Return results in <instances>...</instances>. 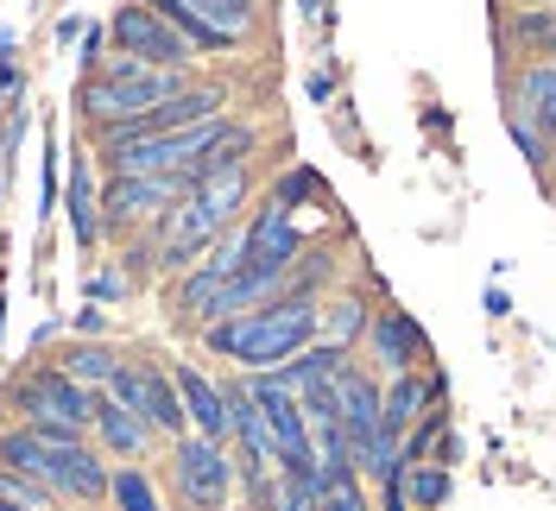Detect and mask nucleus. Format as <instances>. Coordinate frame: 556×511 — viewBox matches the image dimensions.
I'll use <instances>...</instances> for the list:
<instances>
[{
	"instance_id": "nucleus-13",
	"label": "nucleus",
	"mask_w": 556,
	"mask_h": 511,
	"mask_svg": "<svg viewBox=\"0 0 556 511\" xmlns=\"http://www.w3.org/2000/svg\"><path fill=\"white\" fill-rule=\"evenodd\" d=\"M177 398H184V417H190V436H208V443H228V398H222V379L203 373L197 360H172Z\"/></svg>"
},
{
	"instance_id": "nucleus-29",
	"label": "nucleus",
	"mask_w": 556,
	"mask_h": 511,
	"mask_svg": "<svg viewBox=\"0 0 556 511\" xmlns=\"http://www.w3.org/2000/svg\"><path fill=\"white\" fill-rule=\"evenodd\" d=\"M127 291H134V284H127V272H108V266L89 278V284H83V297H89V304H102V309H108V304H121Z\"/></svg>"
},
{
	"instance_id": "nucleus-9",
	"label": "nucleus",
	"mask_w": 556,
	"mask_h": 511,
	"mask_svg": "<svg viewBox=\"0 0 556 511\" xmlns=\"http://www.w3.org/2000/svg\"><path fill=\"white\" fill-rule=\"evenodd\" d=\"M241 234H247V266H273V272H291L304 259V246H311V234L298 228V215L266 203V196H260L253 215H241Z\"/></svg>"
},
{
	"instance_id": "nucleus-41",
	"label": "nucleus",
	"mask_w": 556,
	"mask_h": 511,
	"mask_svg": "<svg viewBox=\"0 0 556 511\" xmlns=\"http://www.w3.org/2000/svg\"><path fill=\"white\" fill-rule=\"evenodd\" d=\"M551 58H556V51H551Z\"/></svg>"
},
{
	"instance_id": "nucleus-17",
	"label": "nucleus",
	"mask_w": 556,
	"mask_h": 511,
	"mask_svg": "<svg viewBox=\"0 0 556 511\" xmlns=\"http://www.w3.org/2000/svg\"><path fill=\"white\" fill-rule=\"evenodd\" d=\"M253 152H260V127H241V120H228V133L208 145L197 165L184 170L190 177V190L197 183H215V177H235V170H253Z\"/></svg>"
},
{
	"instance_id": "nucleus-33",
	"label": "nucleus",
	"mask_w": 556,
	"mask_h": 511,
	"mask_svg": "<svg viewBox=\"0 0 556 511\" xmlns=\"http://www.w3.org/2000/svg\"><path fill=\"white\" fill-rule=\"evenodd\" d=\"M430 461H437V468H462V436H455V430H443V436H437V448H430Z\"/></svg>"
},
{
	"instance_id": "nucleus-27",
	"label": "nucleus",
	"mask_w": 556,
	"mask_h": 511,
	"mask_svg": "<svg viewBox=\"0 0 556 511\" xmlns=\"http://www.w3.org/2000/svg\"><path fill=\"white\" fill-rule=\"evenodd\" d=\"M506 139H513V145H519V158L531 170H538V177H551V165H556V145L544 133H538V127H525L519 114H506Z\"/></svg>"
},
{
	"instance_id": "nucleus-35",
	"label": "nucleus",
	"mask_w": 556,
	"mask_h": 511,
	"mask_svg": "<svg viewBox=\"0 0 556 511\" xmlns=\"http://www.w3.org/2000/svg\"><path fill=\"white\" fill-rule=\"evenodd\" d=\"M486 316H513V297H506V291H500V284H486Z\"/></svg>"
},
{
	"instance_id": "nucleus-26",
	"label": "nucleus",
	"mask_w": 556,
	"mask_h": 511,
	"mask_svg": "<svg viewBox=\"0 0 556 511\" xmlns=\"http://www.w3.org/2000/svg\"><path fill=\"white\" fill-rule=\"evenodd\" d=\"M278 493H273V511H323V468H304V474H285L278 468Z\"/></svg>"
},
{
	"instance_id": "nucleus-16",
	"label": "nucleus",
	"mask_w": 556,
	"mask_h": 511,
	"mask_svg": "<svg viewBox=\"0 0 556 511\" xmlns=\"http://www.w3.org/2000/svg\"><path fill=\"white\" fill-rule=\"evenodd\" d=\"M348 360H354V347H336V341H304L291 360H278V367H266V373H273V385H285V392H311V385L342 379Z\"/></svg>"
},
{
	"instance_id": "nucleus-32",
	"label": "nucleus",
	"mask_w": 556,
	"mask_h": 511,
	"mask_svg": "<svg viewBox=\"0 0 556 511\" xmlns=\"http://www.w3.org/2000/svg\"><path fill=\"white\" fill-rule=\"evenodd\" d=\"M108 329H114V322H108V309L83 297V309H76V335H83V341H102Z\"/></svg>"
},
{
	"instance_id": "nucleus-39",
	"label": "nucleus",
	"mask_w": 556,
	"mask_h": 511,
	"mask_svg": "<svg viewBox=\"0 0 556 511\" xmlns=\"http://www.w3.org/2000/svg\"><path fill=\"white\" fill-rule=\"evenodd\" d=\"M519 7H556V0H519Z\"/></svg>"
},
{
	"instance_id": "nucleus-21",
	"label": "nucleus",
	"mask_w": 556,
	"mask_h": 511,
	"mask_svg": "<svg viewBox=\"0 0 556 511\" xmlns=\"http://www.w3.org/2000/svg\"><path fill=\"white\" fill-rule=\"evenodd\" d=\"M58 367H64L76 385H89V392H108V379L121 367V347H108V341H64V354H58Z\"/></svg>"
},
{
	"instance_id": "nucleus-31",
	"label": "nucleus",
	"mask_w": 556,
	"mask_h": 511,
	"mask_svg": "<svg viewBox=\"0 0 556 511\" xmlns=\"http://www.w3.org/2000/svg\"><path fill=\"white\" fill-rule=\"evenodd\" d=\"M336 76H342V69H336V58H323V64L304 76V95H311V102H329V95H336Z\"/></svg>"
},
{
	"instance_id": "nucleus-36",
	"label": "nucleus",
	"mask_w": 556,
	"mask_h": 511,
	"mask_svg": "<svg viewBox=\"0 0 556 511\" xmlns=\"http://www.w3.org/2000/svg\"><path fill=\"white\" fill-rule=\"evenodd\" d=\"M89 33V26H83V20H76V13H70V20H58V44H76V38Z\"/></svg>"
},
{
	"instance_id": "nucleus-19",
	"label": "nucleus",
	"mask_w": 556,
	"mask_h": 511,
	"mask_svg": "<svg viewBox=\"0 0 556 511\" xmlns=\"http://www.w3.org/2000/svg\"><path fill=\"white\" fill-rule=\"evenodd\" d=\"M139 7H152L159 20H172L177 33L197 44V58H235V51H241V38L222 33V26H208V20L197 13V7H190V0H139Z\"/></svg>"
},
{
	"instance_id": "nucleus-28",
	"label": "nucleus",
	"mask_w": 556,
	"mask_h": 511,
	"mask_svg": "<svg viewBox=\"0 0 556 511\" xmlns=\"http://www.w3.org/2000/svg\"><path fill=\"white\" fill-rule=\"evenodd\" d=\"M323 511H374V486H367V480L329 486V493H323Z\"/></svg>"
},
{
	"instance_id": "nucleus-8",
	"label": "nucleus",
	"mask_w": 556,
	"mask_h": 511,
	"mask_svg": "<svg viewBox=\"0 0 556 511\" xmlns=\"http://www.w3.org/2000/svg\"><path fill=\"white\" fill-rule=\"evenodd\" d=\"M108 455L89 436L83 443H51V493H58V506H108Z\"/></svg>"
},
{
	"instance_id": "nucleus-15",
	"label": "nucleus",
	"mask_w": 556,
	"mask_h": 511,
	"mask_svg": "<svg viewBox=\"0 0 556 511\" xmlns=\"http://www.w3.org/2000/svg\"><path fill=\"white\" fill-rule=\"evenodd\" d=\"M374 291H354V284H336L323 304H316V341H336V347H361L367 322H374Z\"/></svg>"
},
{
	"instance_id": "nucleus-5",
	"label": "nucleus",
	"mask_w": 556,
	"mask_h": 511,
	"mask_svg": "<svg viewBox=\"0 0 556 511\" xmlns=\"http://www.w3.org/2000/svg\"><path fill=\"white\" fill-rule=\"evenodd\" d=\"M190 196L184 177H159V170H108L102 177V240H134L152 234L159 215Z\"/></svg>"
},
{
	"instance_id": "nucleus-37",
	"label": "nucleus",
	"mask_w": 556,
	"mask_h": 511,
	"mask_svg": "<svg viewBox=\"0 0 556 511\" xmlns=\"http://www.w3.org/2000/svg\"><path fill=\"white\" fill-rule=\"evenodd\" d=\"M0 511H33V506H20V499H7V493H0Z\"/></svg>"
},
{
	"instance_id": "nucleus-1",
	"label": "nucleus",
	"mask_w": 556,
	"mask_h": 511,
	"mask_svg": "<svg viewBox=\"0 0 556 511\" xmlns=\"http://www.w3.org/2000/svg\"><path fill=\"white\" fill-rule=\"evenodd\" d=\"M304 341H316V297H298V291H278L273 304L215 316L203 329L208 354H222V360L241 367V373H266L278 360H291Z\"/></svg>"
},
{
	"instance_id": "nucleus-40",
	"label": "nucleus",
	"mask_w": 556,
	"mask_h": 511,
	"mask_svg": "<svg viewBox=\"0 0 556 511\" xmlns=\"http://www.w3.org/2000/svg\"><path fill=\"white\" fill-rule=\"evenodd\" d=\"M0 196H7V177H0Z\"/></svg>"
},
{
	"instance_id": "nucleus-3",
	"label": "nucleus",
	"mask_w": 556,
	"mask_h": 511,
	"mask_svg": "<svg viewBox=\"0 0 556 511\" xmlns=\"http://www.w3.org/2000/svg\"><path fill=\"white\" fill-rule=\"evenodd\" d=\"M165 486H172V506L177 511H228L235 499V448L228 443H208V436H177L172 455H165Z\"/></svg>"
},
{
	"instance_id": "nucleus-12",
	"label": "nucleus",
	"mask_w": 556,
	"mask_h": 511,
	"mask_svg": "<svg viewBox=\"0 0 556 511\" xmlns=\"http://www.w3.org/2000/svg\"><path fill=\"white\" fill-rule=\"evenodd\" d=\"M506 114H519L556 145V58H519V69L506 76Z\"/></svg>"
},
{
	"instance_id": "nucleus-11",
	"label": "nucleus",
	"mask_w": 556,
	"mask_h": 511,
	"mask_svg": "<svg viewBox=\"0 0 556 511\" xmlns=\"http://www.w3.org/2000/svg\"><path fill=\"white\" fill-rule=\"evenodd\" d=\"M430 405H450V379L437 373V360L417 367V373H392L380 385V430L386 436H405Z\"/></svg>"
},
{
	"instance_id": "nucleus-34",
	"label": "nucleus",
	"mask_w": 556,
	"mask_h": 511,
	"mask_svg": "<svg viewBox=\"0 0 556 511\" xmlns=\"http://www.w3.org/2000/svg\"><path fill=\"white\" fill-rule=\"evenodd\" d=\"M374 511H417V506L399 493V480H386V486H374Z\"/></svg>"
},
{
	"instance_id": "nucleus-14",
	"label": "nucleus",
	"mask_w": 556,
	"mask_h": 511,
	"mask_svg": "<svg viewBox=\"0 0 556 511\" xmlns=\"http://www.w3.org/2000/svg\"><path fill=\"white\" fill-rule=\"evenodd\" d=\"M89 443L102 448V455H114V461H146V455L159 448V436H152L134 410L121 405V398L96 392V410H89Z\"/></svg>"
},
{
	"instance_id": "nucleus-18",
	"label": "nucleus",
	"mask_w": 556,
	"mask_h": 511,
	"mask_svg": "<svg viewBox=\"0 0 556 511\" xmlns=\"http://www.w3.org/2000/svg\"><path fill=\"white\" fill-rule=\"evenodd\" d=\"M0 474L51 486V443L38 436L33 423H7V430H0Z\"/></svg>"
},
{
	"instance_id": "nucleus-4",
	"label": "nucleus",
	"mask_w": 556,
	"mask_h": 511,
	"mask_svg": "<svg viewBox=\"0 0 556 511\" xmlns=\"http://www.w3.org/2000/svg\"><path fill=\"white\" fill-rule=\"evenodd\" d=\"M108 398L134 410L139 423L159 436V443H177L190 436V417H184V398H177V379L172 360H146V354H121V367L108 379Z\"/></svg>"
},
{
	"instance_id": "nucleus-7",
	"label": "nucleus",
	"mask_w": 556,
	"mask_h": 511,
	"mask_svg": "<svg viewBox=\"0 0 556 511\" xmlns=\"http://www.w3.org/2000/svg\"><path fill=\"white\" fill-rule=\"evenodd\" d=\"M361 360H367L380 379H392V373H417V367H430L437 347H430V335H424V322H417L412 309L392 304V297H380V304H374V322H367V335H361Z\"/></svg>"
},
{
	"instance_id": "nucleus-30",
	"label": "nucleus",
	"mask_w": 556,
	"mask_h": 511,
	"mask_svg": "<svg viewBox=\"0 0 556 511\" xmlns=\"http://www.w3.org/2000/svg\"><path fill=\"white\" fill-rule=\"evenodd\" d=\"M108 58V26H89V33L76 38V64H83V76H96Z\"/></svg>"
},
{
	"instance_id": "nucleus-22",
	"label": "nucleus",
	"mask_w": 556,
	"mask_h": 511,
	"mask_svg": "<svg viewBox=\"0 0 556 511\" xmlns=\"http://www.w3.org/2000/svg\"><path fill=\"white\" fill-rule=\"evenodd\" d=\"M506 44H513V58H551L556 51V7H519L506 20Z\"/></svg>"
},
{
	"instance_id": "nucleus-2",
	"label": "nucleus",
	"mask_w": 556,
	"mask_h": 511,
	"mask_svg": "<svg viewBox=\"0 0 556 511\" xmlns=\"http://www.w3.org/2000/svg\"><path fill=\"white\" fill-rule=\"evenodd\" d=\"M7 410L20 417V423H33L45 443H83L89 436V410H96V392L89 385H76L64 367H20L13 385H7Z\"/></svg>"
},
{
	"instance_id": "nucleus-25",
	"label": "nucleus",
	"mask_w": 556,
	"mask_h": 511,
	"mask_svg": "<svg viewBox=\"0 0 556 511\" xmlns=\"http://www.w3.org/2000/svg\"><path fill=\"white\" fill-rule=\"evenodd\" d=\"M197 13H203L208 26H222V33H235L247 44V38L260 33V0H190Z\"/></svg>"
},
{
	"instance_id": "nucleus-6",
	"label": "nucleus",
	"mask_w": 556,
	"mask_h": 511,
	"mask_svg": "<svg viewBox=\"0 0 556 511\" xmlns=\"http://www.w3.org/2000/svg\"><path fill=\"white\" fill-rule=\"evenodd\" d=\"M108 51H127L139 64L152 69H197V44L177 33L172 20H159L152 7H139V0H121L114 13H108Z\"/></svg>"
},
{
	"instance_id": "nucleus-38",
	"label": "nucleus",
	"mask_w": 556,
	"mask_h": 511,
	"mask_svg": "<svg viewBox=\"0 0 556 511\" xmlns=\"http://www.w3.org/2000/svg\"><path fill=\"white\" fill-rule=\"evenodd\" d=\"M0 335H7V284H0Z\"/></svg>"
},
{
	"instance_id": "nucleus-20",
	"label": "nucleus",
	"mask_w": 556,
	"mask_h": 511,
	"mask_svg": "<svg viewBox=\"0 0 556 511\" xmlns=\"http://www.w3.org/2000/svg\"><path fill=\"white\" fill-rule=\"evenodd\" d=\"M266 203H278V208H291V215H298V208H336V196H329V177H323V170L316 165H285L273 177V183H266Z\"/></svg>"
},
{
	"instance_id": "nucleus-23",
	"label": "nucleus",
	"mask_w": 556,
	"mask_h": 511,
	"mask_svg": "<svg viewBox=\"0 0 556 511\" xmlns=\"http://www.w3.org/2000/svg\"><path fill=\"white\" fill-rule=\"evenodd\" d=\"M108 506H114V511H165V493H159L152 468L121 461V468H114V480H108Z\"/></svg>"
},
{
	"instance_id": "nucleus-24",
	"label": "nucleus",
	"mask_w": 556,
	"mask_h": 511,
	"mask_svg": "<svg viewBox=\"0 0 556 511\" xmlns=\"http://www.w3.org/2000/svg\"><path fill=\"white\" fill-rule=\"evenodd\" d=\"M399 493H405L417 511H443V506H450V493H455V468L412 461V468H399Z\"/></svg>"
},
{
	"instance_id": "nucleus-10",
	"label": "nucleus",
	"mask_w": 556,
	"mask_h": 511,
	"mask_svg": "<svg viewBox=\"0 0 556 511\" xmlns=\"http://www.w3.org/2000/svg\"><path fill=\"white\" fill-rule=\"evenodd\" d=\"M64 215L76 253H96L102 246V165H96L89 145H76L64 165Z\"/></svg>"
}]
</instances>
